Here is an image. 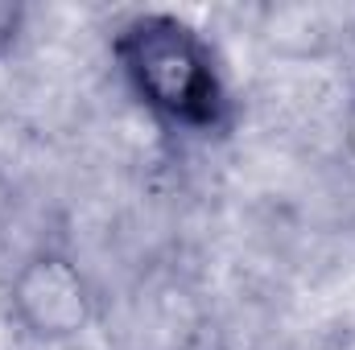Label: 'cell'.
<instances>
[{"mask_svg": "<svg viewBox=\"0 0 355 350\" xmlns=\"http://www.w3.org/2000/svg\"><path fill=\"white\" fill-rule=\"evenodd\" d=\"M112 58L132 95L178 132L223 136L232 128V95L202 33L174 12H141L112 37Z\"/></svg>", "mask_w": 355, "mask_h": 350, "instance_id": "obj_1", "label": "cell"}, {"mask_svg": "<svg viewBox=\"0 0 355 350\" xmlns=\"http://www.w3.org/2000/svg\"><path fill=\"white\" fill-rule=\"evenodd\" d=\"M12 317L42 342H71L95 322V288L67 252H33L8 284Z\"/></svg>", "mask_w": 355, "mask_h": 350, "instance_id": "obj_2", "label": "cell"}, {"mask_svg": "<svg viewBox=\"0 0 355 350\" xmlns=\"http://www.w3.org/2000/svg\"><path fill=\"white\" fill-rule=\"evenodd\" d=\"M21 29H25V4H17V0H0V58L17 46Z\"/></svg>", "mask_w": 355, "mask_h": 350, "instance_id": "obj_3", "label": "cell"}, {"mask_svg": "<svg viewBox=\"0 0 355 350\" xmlns=\"http://www.w3.org/2000/svg\"><path fill=\"white\" fill-rule=\"evenodd\" d=\"M347 145H352V153H355V107H352V116H347Z\"/></svg>", "mask_w": 355, "mask_h": 350, "instance_id": "obj_4", "label": "cell"}]
</instances>
